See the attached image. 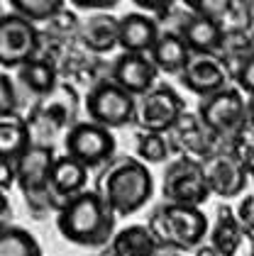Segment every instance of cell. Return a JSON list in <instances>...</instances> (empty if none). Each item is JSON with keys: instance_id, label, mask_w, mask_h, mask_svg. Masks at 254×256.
<instances>
[{"instance_id": "1", "label": "cell", "mask_w": 254, "mask_h": 256, "mask_svg": "<svg viewBox=\"0 0 254 256\" xmlns=\"http://www.w3.org/2000/svg\"><path fill=\"white\" fill-rule=\"evenodd\" d=\"M93 190L117 217H130L152 200L154 176L137 156H120L100 168Z\"/></svg>"}, {"instance_id": "2", "label": "cell", "mask_w": 254, "mask_h": 256, "mask_svg": "<svg viewBox=\"0 0 254 256\" xmlns=\"http://www.w3.org/2000/svg\"><path fill=\"white\" fill-rule=\"evenodd\" d=\"M117 215L96 190H83L59 208L57 230L76 246H105L115 234Z\"/></svg>"}, {"instance_id": "3", "label": "cell", "mask_w": 254, "mask_h": 256, "mask_svg": "<svg viewBox=\"0 0 254 256\" xmlns=\"http://www.w3.org/2000/svg\"><path fill=\"white\" fill-rule=\"evenodd\" d=\"M147 227L159 239V244L171 249H198L208 236V217L195 205L164 202L152 212Z\"/></svg>"}, {"instance_id": "4", "label": "cell", "mask_w": 254, "mask_h": 256, "mask_svg": "<svg viewBox=\"0 0 254 256\" xmlns=\"http://www.w3.org/2000/svg\"><path fill=\"white\" fill-rule=\"evenodd\" d=\"M54 146L52 144H32L22 156L15 158V174H18V186L22 198L32 210H47L57 208L49 178H52V166H54Z\"/></svg>"}, {"instance_id": "5", "label": "cell", "mask_w": 254, "mask_h": 256, "mask_svg": "<svg viewBox=\"0 0 254 256\" xmlns=\"http://www.w3.org/2000/svg\"><path fill=\"white\" fill-rule=\"evenodd\" d=\"M200 122L227 146V142L247 124V98L237 86H225L208 98H200L198 112Z\"/></svg>"}, {"instance_id": "6", "label": "cell", "mask_w": 254, "mask_h": 256, "mask_svg": "<svg viewBox=\"0 0 254 256\" xmlns=\"http://www.w3.org/2000/svg\"><path fill=\"white\" fill-rule=\"evenodd\" d=\"M86 112L91 122H98L108 130H120L135 124L137 98L120 88L115 80H100L86 96Z\"/></svg>"}, {"instance_id": "7", "label": "cell", "mask_w": 254, "mask_h": 256, "mask_svg": "<svg viewBox=\"0 0 254 256\" xmlns=\"http://www.w3.org/2000/svg\"><path fill=\"white\" fill-rule=\"evenodd\" d=\"M161 196H164L166 202L200 208L208 198L213 196L210 188H208L205 174H203V164L191 156H178L176 161H171L164 171Z\"/></svg>"}, {"instance_id": "8", "label": "cell", "mask_w": 254, "mask_h": 256, "mask_svg": "<svg viewBox=\"0 0 254 256\" xmlns=\"http://www.w3.org/2000/svg\"><path fill=\"white\" fill-rule=\"evenodd\" d=\"M115 137L108 127L98 122H76L71 130H66L64 149L69 156L81 161L86 168H103L108 161L115 158Z\"/></svg>"}, {"instance_id": "9", "label": "cell", "mask_w": 254, "mask_h": 256, "mask_svg": "<svg viewBox=\"0 0 254 256\" xmlns=\"http://www.w3.org/2000/svg\"><path fill=\"white\" fill-rule=\"evenodd\" d=\"M186 112V102L178 96L174 86L156 83L152 90L137 98V118L135 124L142 132H159L166 134L178 118Z\"/></svg>"}, {"instance_id": "10", "label": "cell", "mask_w": 254, "mask_h": 256, "mask_svg": "<svg viewBox=\"0 0 254 256\" xmlns=\"http://www.w3.org/2000/svg\"><path fill=\"white\" fill-rule=\"evenodd\" d=\"M42 49V34L35 22L18 12L0 15V68H20Z\"/></svg>"}, {"instance_id": "11", "label": "cell", "mask_w": 254, "mask_h": 256, "mask_svg": "<svg viewBox=\"0 0 254 256\" xmlns=\"http://www.w3.org/2000/svg\"><path fill=\"white\" fill-rule=\"evenodd\" d=\"M78 93L69 83H57V88L47 96H42L39 102L32 108V115L27 118L30 127H44L47 134L57 130H71L78 122Z\"/></svg>"}, {"instance_id": "12", "label": "cell", "mask_w": 254, "mask_h": 256, "mask_svg": "<svg viewBox=\"0 0 254 256\" xmlns=\"http://www.w3.org/2000/svg\"><path fill=\"white\" fill-rule=\"evenodd\" d=\"M203 174L208 180L210 193H215L217 198H237L244 188H247V171L242 168V164L234 158V154L227 146H220L217 152H213L210 156H205L203 161Z\"/></svg>"}, {"instance_id": "13", "label": "cell", "mask_w": 254, "mask_h": 256, "mask_svg": "<svg viewBox=\"0 0 254 256\" xmlns=\"http://www.w3.org/2000/svg\"><path fill=\"white\" fill-rule=\"evenodd\" d=\"M178 80L193 96L208 98L227 86L230 71L220 54H193L188 66L183 68V74L178 76Z\"/></svg>"}, {"instance_id": "14", "label": "cell", "mask_w": 254, "mask_h": 256, "mask_svg": "<svg viewBox=\"0 0 254 256\" xmlns=\"http://www.w3.org/2000/svg\"><path fill=\"white\" fill-rule=\"evenodd\" d=\"M166 139H169L171 146H176V152H181V156H191V158H198V161L210 156L222 144L200 122V118L195 112H183L178 118V122L166 132Z\"/></svg>"}, {"instance_id": "15", "label": "cell", "mask_w": 254, "mask_h": 256, "mask_svg": "<svg viewBox=\"0 0 254 256\" xmlns=\"http://www.w3.org/2000/svg\"><path fill=\"white\" fill-rule=\"evenodd\" d=\"M110 80H115L120 88H125L127 93L139 98V96H144L147 90H152L159 83V68L152 64L149 54L122 52L117 56V61L113 64Z\"/></svg>"}, {"instance_id": "16", "label": "cell", "mask_w": 254, "mask_h": 256, "mask_svg": "<svg viewBox=\"0 0 254 256\" xmlns=\"http://www.w3.org/2000/svg\"><path fill=\"white\" fill-rule=\"evenodd\" d=\"M210 246H213L217 256H249L244 254V246L252 249L254 234H249L239 220L234 215L230 205H220L217 215H215V224L210 227Z\"/></svg>"}, {"instance_id": "17", "label": "cell", "mask_w": 254, "mask_h": 256, "mask_svg": "<svg viewBox=\"0 0 254 256\" xmlns=\"http://www.w3.org/2000/svg\"><path fill=\"white\" fill-rule=\"evenodd\" d=\"M176 32L183 37V42L188 44V49L193 54H220L225 37H227V32H225L220 20L195 15V12H188L181 20Z\"/></svg>"}, {"instance_id": "18", "label": "cell", "mask_w": 254, "mask_h": 256, "mask_svg": "<svg viewBox=\"0 0 254 256\" xmlns=\"http://www.w3.org/2000/svg\"><path fill=\"white\" fill-rule=\"evenodd\" d=\"M88 186V168L76 161L69 154H61L54 158L52 166V178H49V188H52V198L57 210L71 198H76L78 193H83Z\"/></svg>"}, {"instance_id": "19", "label": "cell", "mask_w": 254, "mask_h": 256, "mask_svg": "<svg viewBox=\"0 0 254 256\" xmlns=\"http://www.w3.org/2000/svg\"><path fill=\"white\" fill-rule=\"evenodd\" d=\"M161 30L159 22L147 12H127L120 18V32H117V46L122 52L132 54H149V49L159 40Z\"/></svg>"}, {"instance_id": "20", "label": "cell", "mask_w": 254, "mask_h": 256, "mask_svg": "<svg viewBox=\"0 0 254 256\" xmlns=\"http://www.w3.org/2000/svg\"><path fill=\"white\" fill-rule=\"evenodd\" d=\"M191 56H193V52L188 49V44L176 30L161 32L154 46L149 49V59L159 68V74H171V76H181Z\"/></svg>"}, {"instance_id": "21", "label": "cell", "mask_w": 254, "mask_h": 256, "mask_svg": "<svg viewBox=\"0 0 254 256\" xmlns=\"http://www.w3.org/2000/svg\"><path fill=\"white\" fill-rule=\"evenodd\" d=\"M166 244H159V239L152 234L144 224H130L120 230L110 239V254L113 256H159Z\"/></svg>"}, {"instance_id": "22", "label": "cell", "mask_w": 254, "mask_h": 256, "mask_svg": "<svg viewBox=\"0 0 254 256\" xmlns=\"http://www.w3.org/2000/svg\"><path fill=\"white\" fill-rule=\"evenodd\" d=\"M117 32H120V18L113 12H93L81 24V42L98 54L113 52L117 46Z\"/></svg>"}, {"instance_id": "23", "label": "cell", "mask_w": 254, "mask_h": 256, "mask_svg": "<svg viewBox=\"0 0 254 256\" xmlns=\"http://www.w3.org/2000/svg\"><path fill=\"white\" fill-rule=\"evenodd\" d=\"M32 127L20 112L0 118V158L15 161L32 146Z\"/></svg>"}, {"instance_id": "24", "label": "cell", "mask_w": 254, "mask_h": 256, "mask_svg": "<svg viewBox=\"0 0 254 256\" xmlns=\"http://www.w3.org/2000/svg\"><path fill=\"white\" fill-rule=\"evenodd\" d=\"M18 80L22 88H27L30 93H35V96H47V93H52L54 88H57V68L49 64L47 59H30L27 64H22L18 68Z\"/></svg>"}, {"instance_id": "25", "label": "cell", "mask_w": 254, "mask_h": 256, "mask_svg": "<svg viewBox=\"0 0 254 256\" xmlns=\"http://www.w3.org/2000/svg\"><path fill=\"white\" fill-rule=\"evenodd\" d=\"M0 256H42L37 236L15 224H0Z\"/></svg>"}, {"instance_id": "26", "label": "cell", "mask_w": 254, "mask_h": 256, "mask_svg": "<svg viewBox=\"0 0 254 256\" xmlns=\"http://www.w3.org/2000/svg\"><path fill=\"white\" fill-rule=\"evenodd\" d=\"M8 2H10L13 12H18L35 24L52 22L64 12V5H66V0H8Z\"/></svg>"}, {"instance_id": "27", "label": "cell", "mask_w": 254, "mask_h": 256, "mask_svg": "<svg viewBox=\"0 0 254 256\" xmlns=\"http://www.w3.org/2000/svg\"><path fill=\"white\" fill-rule=\"evenodd\" d=\"M137 158L144 164H166V158L171 154V144L166 134L159 132H139L137 134Z\"/></svg>"}, {"instance_id": "28", "label": "cell", "mask_w": 254, "mask_h": 256, "mask_svg": "<svg viewBox=\"0 0 254 256\" xmlns=\"http://www.w3.org/2000/svg\"><path fill=\"white\" fill-rule=\"evenodd\" d=\"M227 149L234 154V158L242 164V168L247 171V176H254V130L247 124L227 142Z\"/></svg>"}, {"instance_id": "29", "label": "cell", "mask_w": 254, "mask_h": 256, "mask_svg": "<svg viewBox=\"0 0 254 256\" xmlns=\"http://www.w3.org/2000/svg\"><path fill=\"white\" fill-rule=\"evenodd\" d=\"M188 12L195 15H205V18H215V20H225L234 8V0H181Z\"/></svg>"}, {"instance_id": "30", "label": "cell", "mask_w": 254, "mask_h": 256, "mask_svg": "<svg viewBox=\"0 0 254 256\" xmlns=\"http://www.w3.org/2000/svg\"><path fill=\"white\" fill-rule=\"evenodd\" d=\"M230 76H232L234 86L247 98H252L254 96V52H249V54H244V56L237 59V66L230 68Z\"/></svg>"}, {"instance_id": "31", "label": "cell", "mask_w": 254, "mask_h": 256, "mask_svg": "<svg viewBox=\"0 0 254 256\" xmlns=\"http://www.w3.org/2000/svg\"><path fill=\"white\" fill-rule=\"evenodd\" d=\"M18 88H15V80L10 78L8 74L0 71V118L3 115H15L18 112Z\"/></svg>"}, {"instance_id": "32", "label": "cell", "mask_w": 254, "mask_h": 256, "mask_svg": "<svg viewBox=\"0 0 254 256\" xmlns=\"http://www.w3.org/2000/svg\"><path fill=\"white\" fill-rule=\"evenodd\" d=\"M234 215L239 220V224H242L249 234H254V193H247V196L237 202Z\"/></svg>"}, {"instance_id": "33", "label": "cell", "mask_w": 254, "mask_h": 256, "mask_svg": "<svg viewBox=\"0 0 254 256\" xmlns=\"http://www.w3.org/2000/svg\"><path fill=\"white\" fill-rule=\"evenodd\" d=\"M69 2L78 10H93V12H108L120 5V0H69Z\"/></svg>"}, {"instance_id": "34", "label": "cell", "mask_w": 254, "mask_h": 256, "mask_svg": "<svg viewBox=\"0 0 254 256\" xmlns=\"http://www.w3.org/2000/svg\"><path fill=\"white\" fill-rule=\"evenodd\" d=\"M139 10L144 12H154V15H166L176 5V0H132Z\"/></svg>"}, {"instance_id": "35", "label": "cell", "mask_w": 254, "mask_h": 256, "mask_svg": "<svg viewBox=\"0 0 254 256\" xmlns=\"http://www.w3.org/2000/svg\"><path fill=\"white\" fill-rule=\"evenodd\" d=\"M15 183H18L15 161H10V158H0V190H10Z\"/></svg>"}, {"instance_id": "36", "label": "cell", "mask_w": 254, "mask_h": 256, "mask_svg": "<svg viewBox=\"0 0 254 256\" xmlns=\"http://www.w3.org/2000/svg\"><path fill=\"white\" fill-rule=\"evenodd\" d=\"M247 127L254 130V96L247 98Z\"/></svg>"}, {"instance_id": "37", "label": "cell", "mask_w": 254, "mask_h": 256, "mask_svg": "<svg viewBox=\"0 0 254 256\" xmlns=\"http://www.w3.org/2000/svg\"><path fill=\"white\" fill-rule=\"evenodd\" d=\"M8 208H10V200L5 196V190H0V220H3V215H8Z\"/></svg>"}, {"instance_id": "38", "label": "cell", "mask_w": 254, "mask_h": 256, "mask_svg": "<svg viewBox=\"0 0 254 256\" xmlns=\"http://www.w3.org/2000/svg\"><path fill=\"white\" fill-rule=\"evenodd\" d=\"M249 256H254V244H252V252H249Z\"/></svg>"}, {"instance_id": "39", "label": "cell", "mask_w": 254, "mask_h": 256, "mask_svg": "<svg viewBox=\"0 0 254 256\" xmlns=\"http://www.w3.org/2000/svg\"><path fill=\"white\" fill-rule=\"evenodd\" d=\"M110 256H113V254H110Z\"/></svg>"}]
</instances>
